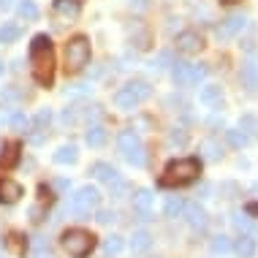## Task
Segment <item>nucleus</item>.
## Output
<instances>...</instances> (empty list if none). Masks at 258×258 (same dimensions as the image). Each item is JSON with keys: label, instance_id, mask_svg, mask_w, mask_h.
Segmentation results:
<instances>
[{"label": "nucleus", "instance_id": "29", "mask_svg": "<svg viewBox=\"0 0 258 258\" xmlns=\"http://www.w3.org/2000/svg\"><path fill=\"white\" fill-rule=\"evenodd\" d=\"M125 247V242H122V236H109L106 242H103V250H106L109 255H117L120 250Z\"/></svg>", "mask_w": 258, "mask_h": 258}, {"label": "nucleus", "instance_id": "6", "mask_svg": "<svg viewBox=\"0 0 258 258\" xmlns=\"http://www.w3.org/2000/svg\"><path fill=\"white\" fill-rule=\"evenodd\" d=\"M117 144H120V152L125 155V160L134 166H144V144L142 139H139L136 131H122L120 136H117Z\"/></svg>", "mask_w": 258, "mask_h": 258}, {"label": "nucleus", "instance_id": "4", "mask_svg": "<svg viewBox=\"0 0 258 258\" xmlns=\"http://www.w3.org/2000/svg\"><path fill=\"white\" fill-rule=\"evenodd\" d=\"M150 95H152V87L147 85V82L134 79L128 87H122L120 93L114 95V106H117V109H122V111H131V109L136 106V103L147 101Z\"/></svg>", "mask_w": 258, "mask_h": 258}, {"label": "nucleus", "instance_id": "23", "mask_svg": "<svg viewBox=\"0 0 258 258\" xmlns=\"http://www.w3.org/2000/svg\"><path fill=\"white\" fill-rule=\"evenodd\" d=\"M201 152H204V158H209V160H220L223 158V150H220V144L215 142V139L201 142Z\"/></svg>", "mask_w": 258, "mask_h": 258}, {"label": "nucleus", "instance_id": "42", "mask_svg": "<svg viewBox=\"0 0 258 258\" xmlns=\"http://www.w3.org/2000/svg\"><path fill=\"white\" fill-rule=\"evenodd\" d=\"M38 258H49V255H38Z\"/></svg>", "mask_w": 258, "mask_h": 258}, {"label": "nucleus", "instance_id": "35", "mask_svg": "<svg viewBox=\"0 0 258 258\" xmlns=\"http://www.w3.org/2000/svg\"><path fill=\"white\" fill-rule=\"evenodd\" d=\"M17 236H19V234H11V239H9V245H11L14 250H17V253H19V255H22V253H25V250H27V242H25V245H22V242H17Z\"/></svg>", "mask_w": 258, "mask_h": 258}, {"label": "nucleus", "instance_id": "10", "mask_svg": "<svg viewBox=\"0 0 258 258\" xmlns=\"http://www.w3.org/2000/svg\"><path fill=\"white\" fill-rule=\"evenodd\" d=\"M22 199V185L9 177H0V204H14Z\"/></svg>", "mask_w": 258, "mask_h": 258}, {"label": "nucleus", "instance_id": "36", "mask_svg": "<svg viewBox=\"0 0 258 258\" xmlns=\"http://www.w3.org/2000/svg\"><path fill=\"white\" fill-rule=\"evenodd\" d=\"M185 142H187L185 131H179V134H171V144H185Z\"/></svg>", "mask_w": 258, "mask_h": 258}, {"label": "nucleus", "instance_id": "1", "mask_svg": "<svg viewBox=\"0 0 258 258\" xmlns=\"http://www.w3.org/2000/svg\"><path fill=\"white\" fill-rule=\"evenodd\" d=\"M30 71L41 87H49L54 82V49L46 33H38L30 41Z\"/></svg>", "mask_w": 258, "mask_h": 258}, {"label": "nucleus", "instance_id": "11", "mask_svg": "<svg viewBox=\"0 0 258 258\" xmlns=\"http://www.w3.org/2000/svg\"><path fill=\"white\" fill-rule=\"evenodd\" d=\"M19 142H9V144H3L0 147V166L3 169H14V166L19 163Z\"/></svg>", "mask_w": 258, "mask_h": 258}, {"label": "nucleus", "instance_id": "16", "mask_svg": "<svg viewBox=\"0 0 258 258\" xmlns=\"http://www.w3.org/2000/svg\"><path fill=\"white\" fill-rule=\"evenodd\" d=\"M242 85H245L247 90H255L258 87V62L250 60L242 66Z\"/></svg>", "mask_w": 258, "mask_h": 258}, {"label": "nucleus", "instance_id": "12", "mask_svg": "<svg viewBox=\"0 0 258 258\" xmlns=\"http://www.w3.org/2000/svg\"><path fill=\"white\" fill-rule=\"evenodd\" d=\"M134 209H136L139 220H147L150 218V209H152V193L150 190H139L134 196Z\"/></svg>", "mask_w": 258, "mask_h": 258}, {"label": "nucleus", "instance_id": "21", "mask_svg": "<svg viewBox=\"0 0 258 258\" xmlns=\"http://www.w3.org/2000/svg\"><path fill=\"white\" fill-rule=\"evenodd\" d=\"M17 14L25 19V22H36L38 19V6L33 3V0H22V3L17 6Z\"/></svg>", "mask_w": 258, "mask_h": 258}, {"label": "nucleus", "instance_id": "2", "mask_svg": "<svg viewBox=\"0 0 258 258\" xmlns=\"http://www.w3.org/2000/svg\"><path fill=\"white\" fill-rule=\"evenodd\" d=\"M199 174H201V160H196V158L171 160V163L166 166L163 177H160V185L163 187H182V185L196 182Z\"/></svg>", "mask_w": 258, "mask_h": 258}, {"label": "nucleus", "instance_id": "18", "mask_svg": "<svg viewBox=\"0 0 258 258\" xmlns=\"http://www.w3.org/2000/svg\"><path fill=\"white\" fill-rule=\"evenodd\" d=\"M76 158H79V152H76L74 144H62V147L54 152V163L60 166H68V163H76Z\"/></svg>", "mask_w": 258, "mask_h": 258}, {"label": "nucleus", "instance_id": "37", "mask_svg": "<svg viewBox=\"0 0 258 258\" xmlns=\"http://www.w3.org/2000/svg\"><path fill=\"white\" fill-rule=\"evenodd\" d=\"M114 220V212H98V223H111Z\"/></svg>", "mask_w": 258, "mask_h": 258}, {"label": "nucleus", "instance_id": "13", "mask_svg": "<svg viewBox=\"0 0 258 258\" xmlns=\"http://www.w3.org/2000/svg\"><path fill=\"white\" fill-rule=\"evenodd\" d=\"M54 11L66 19H76L82 14V0H54Z\"/></svg>", "mask_w": 258, "mask_h": 258}, {"label": "nucleus", "instance_id": "24", "mask_svg": "<svg viewBox=\"0 0 258 258\" xmlns=\"http://www.w3.org/2000/svg\"><path fill=\"white\" fill-rule=\"evenodd\" d=\"M17 38H19V27L17 25H11V22L0 25V44H14Z\"/></svg>", "mask_w": 258, "mask_h": 258}, {"label": "nucleus", "instance_id": "28", "mask_svg": "<svg viewBox=\"0 0 258 258\" xmlns=\"http://www.w3.org/2000/svg\"><path fill=\"white\" fill-rule=\"evenodd\" d=\"M182 209H185L182 199H169V201H166V218H179Z\"/></svg>", "mask_w": 258, "mask_h": 258}, {"label": "nucleus", "instance_id": "27", "mask_svg": "<svg viewBox=\"0 0 258 258\" xmlns=\"http://www.w3.org/2000/svg\"><path fill=\"white\" fill-rule=\"evenodd\" d=\"M131 247H134V253L147 250V247H150V234H147V231H136L134 239H131Z\"/></svg>", "mask_w": 258, "mask_h": 258}, {"label": "nucleus", "instance_id": "31", "mask_svg": "<svg viewBox=\"0 0 258 258\" xmlns=\"http://www.w3.org/2000/svg\"><path fill=\"white\" fill-rule=\"evenodd\" d=\"M228 250H231L228 236H215L212 239V253H228Z\"/></svg>", "mask_w": 258, "mask_h": 258}, {"label": "nucleus", "instance_id": "30", "mask_svg": "<svg viewBox=\"0 0 258 258\" xmlns=\"http://www.w3.org/2000/svg\"><path fill=\"white\" fill-rule=\"evenodd\" d=\"M207 79V66H193L190 62V85H199V82H204Z\"/></svg>", "mask_w": 258, "mask_h": 258}, {"label": "nucleus", "instance_id": "41", "mask_svg": "<svg viewBox=\"0 0 258 258\" xmlns=\"http://www.w3.org/2000/svg\"><path fill=\"white\" fill-rule=\"evenodd\" d=\"M3 71H6V66H3V60H0V76H3Z\"/></svg>", "mask_w": 258, "mask_h": 258}, {"label": "nucleus", "instance_id": "26", "mask_svg": "<svg viewBox=\"0 0 258 258\" xmlns=\"http://www.w3.org/2000/svg\"><path fill=\"white\" fill-rule=\"evenodd\" d=\"M226 139H228V144H231V147H245V144H247V134L242 128L226 131Z\"/></svg>", "mask_w": 258, "mask_h": 258}, {"label": "nucleus", "instance_id": "9", "mask_svg": "<svg viewBox=\"0 0 258 258\" xmlns=\"http://www.w3.org/2000/svg\"><path fill=\"white\" fill-rule=\"evenodd\" d=\"M177 49L182 54H199L204 49V38H201L196 30H185L177 36Z\"/></svg>", "mask_w": 258, "mask_h": 258}, {"label": "nucleus", "instance_id": "39", "mask_svg": "<svg viewBox=\"0 0 258 258\" xmlns=\"http://www.w3.org/2000/svg\"><path fill=\"white\" fill-rule=\"evenodd\" d=\"M11 6V0H0V9H9Z\"/></svg>", "mask_w": 258, "mask_h": 258}, {"label": "nucleus", "instance_id": "25", "mask_svg": "<svg viewBox=\"0 0 258 258\" xmlns=\"http://www.w3.org/2000/svg\"><path fill=\"white\" fill-rule=\"evenodd\" d=\"M9 125L14 131H27L30 128V117H27L25 111H14V114L9 117Z\"/></svg>", "mask_w": 258, "mask_h": 258}, {"label": "nucleus", "instance_id": "20", "mask_svg": "<svg viewBox=\"0 0 258 258\" xmlns=\"http://www.w3.org/2000/svg\"><path fill=\"white\" fill-rule=\"evenodd\" d=\"M93 177L95 179H101V182H111V179H117V171H114V166H109V163H93Z\"/></svg>", "mask_w": 258, "mask_h": 258}, {"label": "nucleus", "instance_id": "19", "mask_svg": "<svg viewBox=\"0 0 258 258\" xmlns=\"http://www.w3.org/2000/svg\"><path fill=\"white\" fill-rule=\"evenodd\" d=\"M85 142H87V147H103V142H106V131H103L101 125H90L87 134H85Z\"/></svg>", "mask_w": 258, "mask_h": 258}, {"label": "nucleus", "instance_id": "32", "mask_svg": "<svg viewBox=\"0 0 258 258\" xmlns=\"http://www.w3.org/2000/svg\"><path fill=\"white\" fill-rule=\"evenodd\" d=\"M49 120H52V111L49 109H41L36 114V128H33V131H44L46 125H49Z\"/></svg>", "mask_w": 258, "mask_h": 258}, {"label": "nucleus", "instance_id": "3", "mask_svg": "<svg viewBox=\"0 0 258 258\" xmlns=\"http://www.w3.org/2000/svg\"><path fill=\"white\" fill-rule=\"evenodd\" d=\"M60 239H62L66 253L71 258H87L90 253H93V247H95V236L90 231H85V228H68Z\"/></svg>", "mask_w": 258, "mask_h": 258}, {"label": "nucleus", "instance_id": "8", "mask_svg": "<svg viewBox=\"0 0 258 258\" xmlns=\"http://www.w3.org/2000/svg\"><path fill=\"white\" fill-rule=\"evenodd\" d=\"M245 25H247V19L242 17V14H231V17H226V19L218 25V30H215V33H218L220 41H228V38H234L236 33L245 30Z\"/></svg>", "mask_w": 258, "mask_h": 258}, {"label": "nucleus", "instance_id": "38", "mask_svg": "<svg viewBox=\"0 0 258 258\" xmlns=\"http://www.w3.org/2000/svg\"><path fill=\"white\" fill-rule=\"evenodd\" d=\"M247 212L250 215H258V204H247Z\"/></svg>", "mask_w": 258, "mask_h": 258}, {"label": "nucleus", "instance_id": "33", "mask_svg": "<svg viewBox=\"0 0 258 258\" xmlns=\"http://www.w3.org/2000/svg\"><path fill=\"white\" fill-rule=\"evenodd\" d=\"M242 131H247V134H258V120H255V117H250V114H245V117H242Z\"/></svg>", "mask_w": 258, "mask_h": 258}, {"label": "nucleus", "instance_id": "17", "mask_svg": "<svg viewBox=\"0 0 258 258\" xmlns=\"http://www.w3.org/2000/svg\"><path fill=\"white\" fill-rule=\"evenodd\" d=\"M234 250H236V255H242V258H253L255 255V239L253 236H239V239L234 242Z\"/></svg>", "mask_w": 258, "mask_h": 258}, {"label": "nucleus", "instance_id": "15", "mask_svg": "<svg viewBox=\"0 0 258 258\" xmlns=\"http://www.w3.org/2000/svg\"><path fill=\"white\" fill-rule=\"evenodd\" d=\"M201 103H207V106H220V101H223V87L220 85H207V87H201Z\"/></svg>", "mask_w": 258, "mask_h": 258}, {"label": "nucleus", "instance_id": "22", "mask_svg": "<svg viewBox=\"0 0 258 258\" xmlns=\"http://www.w3.org/2000/svg\"><path fill=\"white\" fill-rule=\"evenodd\" d=\"M182 212L187 215V220H190V226H204V220H207V212H204V209H201L199 204H187L185 209H182Z\"/></svg>", "mask_w": 258, "mask_h": 258}, {"label": "nucleus", "instance_id": "7", "mask_svg": "<svg viewBox=\"0 0 258 258\" xmlns=\"http://www.w3.org/2000/svg\"><path fill=\"white\" fill-rule=\"evenodd\" d=\"M98 201H101V193L95 190V187L85 185V187H79V190L71 196V209H74V212H79V215H87L90 209L98 207Z\"/></svg>", "mask_w": 258, "mask_h": 258}, {"label": "nucleus", "instance_id": "5", "mask_svg": "<svg viewBox=\"0 0 258 258\" xmlns=\"http://www.w3.org/2000/svg\"><path fill=\"white\" fill-rule=\"evenodd\" d=\"M90 60V41L85 36H74L66 44V68L68 71H82Z\"/></svg>", "mask_w": 258, "mask_h": 258}, {"label": "nucleus", "instance_id": "14", "mask_svg": "<svg viewBox=\"0 0 258 258\" xmlns=\"http://www.w3.org/2000/svg\"><path fill=\"white\" fill-rule=\"evenodd\" d=\"M171 79L177 87H190V62H174Z\"/></svg>", "mask_w": 258, "mask_h": 258}, {"label": "nucleus", "instance_id": "40", "mask_svg": "<svg viewBox=\"0 0 258 258\" xmlns=\"http://www.w3.org/2000/svg\"><path fill=\"white\" fill-rule=\"evenodd\" d=\"M223 3H228V6H234V3H239V0H223Z\"/></svg>", "mask_w": 258, "mask_h": 258}, {"label": "nucleus", "instance_id": "34", "mask_svg": "<svg viewBox=\"0 0 258 258\" xmlns=\"http://www.w3.org/2000/svg\"><path fill=\"white\" fill-rule=\"evenodd\" d=\"M17 101H19V93H17V90H11V87L0 95V103H3V106H6V103H17Z\"/></svg>", "mask_w": 258, "mask_h": 258}]
</instances>
